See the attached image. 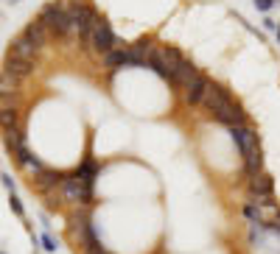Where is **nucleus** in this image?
Masks as SVG:
<instances>
[{"instance_id":"6ab92c4d","label":"nucleus","mask_w":280,"mask_h":254,"mask_svg":"<svg viewBox=\"0 0 280 254\" xmlns=\"http://www.w3.org/2000/svg\"><path fill=\"white\" fill-rule=\"evenodd\" d=\"M157 50H160V56H163V59L168 61L171 67H174L179 59H182V53H179V50L174 48V45H163V48H157Z\"/></svg>"},{"instance_id":"f03ea898","label":"nucleus","mask_w":280,"mask_h":254,"mask_svg":"<svg viewBox=\"0 0 280 254\" xmlns=\"http://www.w3.org/2000/svg\"><path fill=\"white\" fill-rule=\"evenodd\" d=\"M230 137L232 143L238 145V151H241V159H244V170H247V176H258L263 173V151H261V140H258L255 129L252 126H236L230 129Z\"/></svg>"},{"instance_id":"7ed1b4c3","label":"nucleus","mask_w":280,"mask_h":254,"mask_svg":"<svg viewBox=\"0 0 280 254\" xmlns=\"http://www.w3.org/2000/svg\"><path fill=\"white\" fill-rule=\"evenodd\" d=\"M59 193H62V201H67V204H76V207H90L96 204V190H92V184H87V181H81L76 173H67L65 181L59 184Z\"/></svg>"},{"instance_id":"f3484780","label":"nucleus","mask_w":280,"mask_h":254,"mask_svg":"<svg viewBox=\"0 0 280 254\" xmlns=\"http://www.w3.org/2000/svg\"><path fill=\"white\" fill-rule=\"evenodd\" d=\"M20 92V79L9 76V73H0V101H9Z\"/></svg>"},{"instance_id":"4468645a","label":"nucleus","mask_w":280,"mask_h":254,"mask_svg":"<svg viewBox=\"0 0 280 254\" xmlns=\"http://www.w3.org/2000/svg\"><path fill=\"white\" fill-rule=\"evenodd\" d=\"M146 67H149V70H154V73H157L160 79L171 81V65L163 59V56H160V50H157V48H154L152 53H149V61H146Z\"/></svg>"},{"instance_id":"f8f14e48","label":"nucleus","mask_w":280,"mask_h":254,"mask_svg":"<svg viewBox=\"0 0 280 254\" xmlns=\"http://www.w3.org/2000/svg\"><path fill=\"white\" fill-rule=\"evenodd\" d=\"M42 48H37V45L31 42L25 34L14 36L12 39V48H9V56H17V59H28V61H37V53Z\"/></svg>"},{"instance_id":"393cba45","label":"nucleus","mask_w":280,"mask_h":254,"mask_svg":"<svg viewBox=\"0 0 280 254\" xmlns=\"http://www.w3.org/2000/svg\"><path fill=\"white\" fill-rule=\"evenodd\" d=\"M252 3H255L258 12H269V9H272L274 3H277V0H252Z\"/></svg>"},{"instance_id":"412c9836","label":"nucleus","mask_w":280,"mask_h":254,"mask_svg":"<svg viewBox=\"0 0 280 254\" xmlns=\"http://www.w3.org/2000/svg\"><path fill=\"white\" fill-rule=\"evenodd\" d=\"M81 254H110V251L101 246V240H98V237H92V240H87L84 246H81Z\"/></svg>"},{"instance_id":"a211bd4d","label":"nucleus","mask_w":280,"mask_h":254,"mask_svg":"<svg viewBox=\"0 0 280 254\" xmlns=\"http://www.w3.org/2000/svg\"><path fill=\"white\" fill-rule=\"evenodd\" d=\"M3 145H6L9 151H17V148H23L25 145V132L23 129H12V132H3Z\"/></svg>"},{"instance_id":"aec40b11","label":"nucleus","mask_w":280,"mask_h":254,"mask_svg":"<svg viewBox=\"0 0 280 254\" xmlns=\"http://www.w3.org/2000/svg\"><path fill=\"white\" fill-rule=\"evenodd\" d=\"M244 218H247L250 224H263V218H261V207H258V204H247V207H244Z\"/></svg>"},{"instance_id":"a878e982","label":"nucleus","mask_w":280,"mask_h":254,"mask_svg":"<svg viewBox=\"0 0 280 254\" xmlns=\"http://www.w3.org/2000/svg\"><path fill=\"white\" fill-rule=\"evenodd\" d=\"M0 179H3V184H6V187L14 193V179H12V176H9V173H3V176H0Z\"/></svg>"},{"instance_id":"9b49d317","label":"nucleus","mask_w":280,"mask_h":254,"mask_svg":"<svg viewBox=\"0 0 280 254\" xmlns=\"http://www.w3.org/2000/svg\"><path fill=\"white\" fill-rule=\"evenodd\" d=\"M37 61H28V59H17V56H6V61H3V73H9V76H14V79H28L31 73L37 70Z\"/></svg>"},{"instance_id":"c756f323","label":"nucleus","mask_w":280,"mask_h":254,"mask_svg":"<svg viewBox=\"0 0 280 254\" xmlns=\"http://www.w3.org/2000/svg\"><path fill=\"white\" fill-rule=\"evenodd\" d=\"M277 215H280V210H277Z\"/></svg>"},{"instance_id":"6e6552de","label":"nucleus","mask_w":280,"mask_h":254,"mask_svg":"<svg viewBox=\"0 0 280 254\" xmlns=\"http://www.w3.org/2000/svg\"><path fill=\"white\" fill-rule=\"evenodd\" d=\"M272 193H274V181L269 173H258L250 179V204L258 207L272 204Z\"/></svg>"},{"instance_id":"bb28decb","label":"nucleus","mask_w":280,"mask_h":254,"mask_svg":"<svg viewBox=\"0 0 280 254\" xmlns=\"http://www.w3.org/2000/svg\"><path fill=\"white\" fill-rule=\"evenodd\" d=\"M263 28H269V31H277V23H274V20H263Z\"/></svg>"},{"instance_id":"b1692460","label":"nucleus","mask_w":280,"mask_h":254,"mask_svg":"<svg viewBox=\"0 0 280 254\" xmlns=\"http://www.w3.org/2000/svg\"><path fill=\"white\" fill-rule=\"evenodd\" d=\"M42 248L45 251H56V240L48 235V232H42Z\"/></svg>"},{"instance_id":"20e7f679","label":"nucleus","mask_w":280,"mask_h":254,"mask_svg":"<svg viewBox=\"0 0 280 254\" xmlns=\"http://www.w3.org/2000/svg\"><path fill=\"white\" fill-rule=\"evenodd\" d=\"M42 25L51 31V36H70V20H67V9L65 3L54 0V3H45L42 12H39Z\"/></svg>"},{"instance_id":"4be33fe9","label":"nucleus","mask_w":280,"mask_h":254,"mask_svg":"<svg viewBox=\"0 0 280 254\" xmlns=\"http://www.w3.org/2000/svg\"><path fill=\"white\" fill-rule=\"evenodd\" d=\"M9 207H12V210H14V215H20V218H23L25 215V210H23V204H20V199H17V196H9Z\"/></svg>"},{"instance_id":"1a4fd4ad","label":"nucleus","mask_w":280,"mask_h":254,"mask_svg":"<svg viewBox=\"0 0 280 254\" xmlns=\"http://www.w3.org/2000/svg\"><path fill=\"white\" fill-rule=\"evenodd\" d=\"M196 76H199V67H196L191 59H185V56H182L177 65L171 67V81H168V84L174 87V90H185Z\"/></svg>"},{"instance_id":"c85d7f7f","label":"nucleus","mask_w":280,"mask_h":254,"mask_svg":"<svg viewBox=\"0 0 280 254\" xmlns=\"http://www.w3.org/2000/svg\"><path fill=\"white\" fill-rule=\"evenodd\" d=\"M277 39H280V28H277Z\"/></svg>"},{"instance_id":"cd10ccee","label":"nucleus","mask_w":280,"mask_h":254,"mask_svg":"<svg viewBox=\"0 0 280 254\" xmlns=\"http://www.w3.org/2000/svg\"><path fill=\"white\" fill-rule=\"evenodd\" d=\"M9 3H20V0H9Z\"/></svg>"},{"instance_id":"dca6fc26","label":"nucleus","mask_w":280,"mask_h":254,"mask_svg":"<svg viewBox=\"0 0 280 254\" xmlns=\"http://www.w3.org/2000/svg\"><path fill=\"white\" fill-rule=\"evenodd\" d=\"M0 129L3 132L20 129V109L17 106H0Z\"/></svg>"},{"instance_id":"5701e85b","label":"nucleus","mask_w":280,"mask_h":254,"mask_svg":"<svg viewBox=\"0 0 280 254\" xmlns=\"http://www.w3.org/2000/svg\"><path fill=\"white\" fill-rule=\"evenodd\" d=\"M14 159H17L20 165H28V159H31V151H28V148H25V145H23V148H17V151H14Z\"/></svg>"},{"instance_id":"39448f33","label":"nucleus","mask_w":280,"mask_h":254,"mask_svg":"<svg viewBox=\"0 0 280 254\" xmlns=\"http://www.w3.org/2000/svg\"><path fill=\"white\" fill-rule=\"evenodd\" d=\"M70 237H73V243L76 246H84L87 240H92V237H98V232H96V226H92V215H90V210L87 207H76V212L70 215Z\"/></svg>"},{"instance_id":"0eeeda50","label":"nucleus","mask_w":280,"mask_h":254,"mask_svg":"<svg viewBox=\"0 0 280 254\" xmlns=\"http://www.w3.org/2000/svg\"><path fill=\"white\" fill-rule=\"evenodd\" d=\"M65 176L67 173H62V170H56V168H42V170H37V173L31 176V187L37 190V193H42V196H51V193L59 190Z\"/></svg>"},{"instance_id":"2eb2a0df","label":"nucleus","mask_w":280,"mask_h":254,"mask_svg":"<svg viewBox=\"0 0 280 254\" xmlns=\"http://www.w3.org/2000/svg\"><path fill=\"white\" fill-rule=\"evenodd\" d=\"M76 176H79L81 181H87V184H96V179H98V173H101V165L96 162V159H84V162L79 165V168L73 170Z\"/></svg>"},{"instance_id":"9d476101","label":"nucleus","mask_w":280,"mask_h":254,"mask_svg":"<svg viewBox=\"0 0 280 254\" xmlns=\"http://www.w3.org/2000/svg\"><path fill=\"white\" fill-rule=\"evenodd\" d=\"M207 90H210V79H207L205 73H199V76H196V79L182 90L185 103H188V106H202V101H205Z\"/></svg>"},{"instance_id":"423d86ee","label":"nucleus","mask_w":280,"mask_h":254,"mask_svg":"<svg viewBox=\"0 0 280 254\" xmlns=\"http://www.w3.org/2000/svg\"><path fill=\"white\" fill-rule=\"evenodd\" d=\"M87 48L96 50V53H110V50L118 48V39H115V34H112V28H110L107 20H101V23L92 28L90 39H87Z\"/></svg>"},{"instance_id":"ddd939ff","label":"nucleus","mask_w":280,"mask_h":254,"mask_svg":"<svg viewBox=\"0 0 280 254\" xmlns=\"http://www.w3.org/2000/svg\"><path fill=\"white\" fill-rule=\"evenodd\" d=\"M23 34L28 36V39L37 45V48H45V45H48V39H51V31L42 25V20H39V17H37V20H31V23L25 25Z\"/></svg>"},{"instance_id":"f257e3e1","label":"nucleus","mask_w":280,"mask_h":254,"mask_svg":"<svg viewBox=\"0 0 280 254\" xmlns=\"http://www.w3.org/2000/svg\"><path fill=\"white\" fill-rule=\"evenodd\" d=\"M202 109H205L207 117H213L216 123L227 129H236V126H247V112L241 109V103L232 101V95L224 90V87L213 84L210 81V90H207L205 101H202Z\"/></svg>"}]
</instances>
